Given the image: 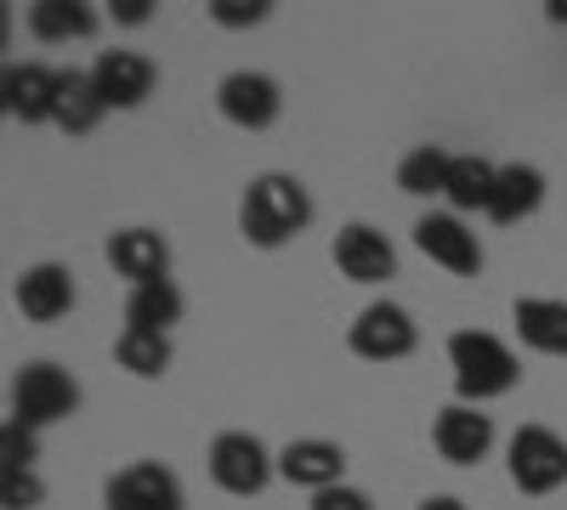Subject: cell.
I'll return each instance as SVG.
<instances>
[{"label":"cell","instance_id":"5","mask_svg":"<svg viewBox=\"0 0 567 510\" xmlns=\"http://www.w3.org/2000/svg\"><path fill=\"white\" fill-rule=\"evenodd\" d=\"M505 471H511L516 493L545 499V493L567 488V443L550 426H516V437L505 443Z\"/></svg>","mask_w":567,"mask_h":510},{"label":"cell","instance_id":"3","mask_svg":"<svg viewBox=\"0 0 567 510\" xmlns=\"http://www.w3.org/2000/svg\"><path fill=\"white\" fill-rule=\"evenodd\" d=\"M80 414V381L69 375L63 363L52 357H34L12 375V420L45 431V426H63Z\"/></svg>","mask_w":567,"mask_h":510},{"label":"cell","instance_id":"15","mask_svg":"<svg viewBox=\"0 0 567 510\" xmlns=\"http://www.w3.org/2000/svg\"><path fill=\"white\" fill-rule=\"evenodd\" d=\"M103 256L120 278H131V290L171 278V239L154 233V227H120V233H109Z\"/></svg>","mask_w":567,"mask_h":510},{"label":"cell","instance_id":"12","mask_svg":"<svg viewBox=\"0 0 567 510\" xmlns=\"http://www.w3.org/2000/svg\"><path fill=\"white\" fill-rule=\"evenodd\" d=\"M278 477L307 493H329L347 482V448L329 437H296L290 448H278Z\"/></svg>","mask_w":567,"mask_h":510},{"label":"cell","instance_id":"25","mask_svg":"<svg viewBox=\"0 0 567 510\" xmlns=\"http://www.w3.org/2000/svg\"><path fill=\"white\" fill-rule=\"evenodd\" d=\"M34 459H40V431L7 414V426H0V471H34Z\"/></svg>","mask_w":567,"mask_h":510},{"label":"cell","instance_id":"18","mask_svg":"<svg viewBox=\"0 0 567 510\" xmlns=\"http://www.w3.org/2000/svg\"><path fill=\"white\" fill-rule=\"evenodd\" d=\"M109 103L97 97V80H91V69H63L58 80V108H52V125L63 136H91L103 125Z\"/></svg>","mask_w":567,"mask_h":510},{"label":"cell","instance_id":"9","mask_svg":"<svg viewBox=\"0 0 567 510\" xmlns=\"http://www.w3.org/2000/svg\"><path fill=\"white\" fill-rule=\"evenodd\" d=\"M414 244H420L425 261L449 267L454 278H477L483 272V244L465 227V216H454V210H425L414 221Z\"/></svg>","mask_w":567,"mask_h":510},{"label":"cell","instance_id":"16","mask_svg":"<svg viewBox=\"0 0 567 510\" xmlns=\"http://www.w3.org/2000/svg\"><path fill=\"white\" fill-rule=\"evenodd\" d=\"M91 80H97V97L109 108H142L159 85V69L142 52H103L97 63H91Z\"/></svg>","mask_w":567,"mask_h":510},{"label":"cell","instance_id":"19","mask_svg":"<svg viewBox=\"0 0 567 510\" xmlns=\"http://www.w3.org/2000/svg\"><path fill=\"white\" fill-rule=\"evenodd\" d=\"M511 323L523 346L545 352V357H567V301H550V295H528L511 306Z\"/></svg>","mask_w":567,"mask_h":510},{"label":"cell","instance_id":"8","mask_svg":"<svg viewBox=\"0 0 567 510\" xmlns=\"http://www.w3.org/2000/svg\"><path fill=\"white\" fill-rule=\"evenodd\" d=\"M216 114L239 131H272L278 114H284V91L272 74L261 69H233L221 85H216Z\"/></svg>","mask_w":567,"mask_h":510},{"label":"cell","instance_id":"17","mask_svg":"<svg viewBox=\"0 0 567 510\" xmlns=\"http://www.w3.org/2000/svg\"><path fill=\"white\" fill-rule=\"evenodd\" d=\"M545 205V170L539 165H499V181H494V205H488V221L499 227H516V221H528L539 216Z\"/></svg>","mask_w":567,"mask_h":510},{"label":"cell","instance_id":"7","mask_svg":"<svg viewBox=\"0 0 567 510\" xmlns=\"http://www.w3.org/2000/svg\"><path fill=\"white\" fill-rule=\"evenodd\" d=\"M103 510H187L182 477L159 459H131L103 482Z\"/></svg>","mask_w":567,"mask_h":510},{"label":"cell","instance_id":"22","mask_svg":"<svg viewBox=\"0 0 567 510\" xmlns=\"http://www.w3.org/2000/svg\"><path fill=\"white\" fill-rule=\"evenodd\" d=\"M187 301L182 290L171 284V278H159V284H136L125 295V330H154V335H171L176 323H182Z\"/></svg>","mask_w":567,"mask_h":510},{"label":"cell","instance_id":"11","mask_svg":"<svg viewBox=\"0 0 567 510\" xmlns=\"http://www.w3.org/2000/svg\"><path fill=\"white\" fill-rule=\"evenodd\" d=\"M432 448H437V459H449V466H483L488 448H494V420L471 403H449L432 420Z\"/></svg>","mask_w":567,"mask_h":510},{"label":"cell","instance_id":"31","mask_svg":"<svg viewBox=\"0 0 567 510\" xmlns=\"http://www.w3.org/2000/svg\"><path fill=\"white\" fill-rule=\"evenodd\" d=\"M545 18H550L556 29H567V0H550V7H545Z\"/></svg>","mask_w":567,"mask_h":510},{"label":"cell","instance_id":"2","mask_svg":"<svg viewBox=\"0 0 567 510\" xmlns=\"http://www.w3.org/2000/svg\"><path fill=\"white\" fill-rule=\"evenodd\" d=\"M449 368H454V397L471 403V408L516 392V381H523L516 352L488 330H454L449 335Z\"/></svg>","mask_w":567,"mask_h":510},{"label":"cell","instance_id":"21","mask_svg":"<svg viewBox=\"0 0 567 510\" xmlns=\"http://www.w3.org/2000/svg\"><path fill=\"white\" fill-rule=\"evenodd\" d=\"M494 181H499V165H488L483 154H454L449 165V181H443V199L454 216H471V210H483L494 205Z\"/></svg>","mask_w":567,"mask_h":510},{"label":"cell","instance_id":"23","mask_svg":"<svg viewBox=\"0 0 567 510\" xmlns=\"http://www.w3.org/2000/svg\"><path fill=\"white\" fill-rule=\"evenodd\" d=\"M171 357H176L171 335H154V330H120V341H114V363L136 381H159Z\"/></svg>","mask_w":567,"mask_h":510},{"label":"cell","instance_id":"28","mask_svg":"<svg viewBox=\"0 0 567 510\" xmlns=\"http://www.w3.org/2000/svg\"><path fill=\"white\" fill-rule=\"evenodd\" d=\"M312 510H374V499L363 488H329V493H312Z\"/></svg>","mask_w":567,"mask_h":510},{"label":"cell","instance_id":"20","mask_svg":"<svg viewBox=\"0 0 567 510\" xmlns=\"http://www.w3.org/2000/svg\"><path fill=\"white\" fill-rule=\"evenodd\" d=\"M97 7L85 0H34L29 7V34L45 40V45H69V40H91L97 34Z\"/></svg>","mask_w":567,"mask_h":510},{"label":"cell","instance_id":"14","mask_svg":"<svg viewBox=\"0 0 567 510\" xmlns=\"http://www.w3.org/2000/svg\"><path fill=\"white\" fill-rule=\"evenodd\" d=\"M58 80L63 69H45V63H7L0 74V108L23 125H52L58 108Z\"/></svg>","mask_w":567,"mask_h":510},{"label":"cell","instance_id":"6","mask_svg":"<svg viewBox=\"0 0 567 510\" xmlns=\"http://www.w3.org/2000/svg\"><path fill=\"white\" fill-rule=\"evenodd\" d=\"M347 346H352V357H363V363H403V357H414V346H420V323H414L409 306H398V301H369V306L352 318Z\"/></svg>","mask_w":567,"mask_h":510},{"label":"cell","instance_id":"27","mask_svg":"<svg viewBox=\"0 0 567 510\" xmlns=\"http://www.w3.org/2000/svg\"><path fill=\"white\" fill-rule=\"evenodd\" d=\"M272 18V0H210V23L221 29H256Z\"/></svg>","mask_w":567,"mask_h":510},{"label":"cell","instance_id":"26","mask_svg":"<svg viewBox=\"0 0 567 510\" xmlns=\"http://www.w3.org/2000/svg\"><path fill=\"white\" fill-rule=\"evenodd\" d=\"M45 482L40 471H0V510H40Z\"/></svg>","mask_w":567,"mask_h":510},{"label":"cell","instance_id":"24","mask_svg":"<svg viewBox=\"0 0 567 510\" xmlns=\"http://www.w3.org/2000/svg\"><path fill=\"white\" fill-rule=\"evenodd\" d=\"M449 165H454V154H449L443 143H420V148H409V154L398 159V188L414 194V199H432V194H443Z\"/></svg>","mask_w":567,"mask_h":510},{"label":"cell","instance_id":"1","mask_svg":"<svg viewBox=\"0 0 567 510\" xmlns=\"http://www.w3.org/2000/svg\"><path fill=\"white\" fill-rule=\"evenodd\" d=\"M312 227V194L307 181L290 170H261L250 176V188L239 199V233L256 250H284L290 239H301Z\"/></svg>","mask_w":567,"mask_h":510},{"label":"cell","instance_id":"4","mask_svg":"<svg viewBox=\"0 0 567 510\" xmlns=\"http://www.w3.org/2000/svg\"><path fill=\"white\" fill-rule=\"evenodd\" d=\"M210 466V482L233 499H256L272 477H278V454L256 437V431H221L205 454Z\"/></svg>","mask_w":567,"mask_h":510},{"label":"cell","instance_id":"29","mask_svg":"<svg viewBox=\"0 0 567 510\" xmlns=\"http://www.w3.org/2000/svg\"><path fill=\"white\" fill-rule=\"evenodd\" d=\"M154 18V0H114V23H125V29H142Z\"/></svg>","mask_w":567,"mask_h":510},{"label":"cell","instance_id":"13","mask_svg":"<svg viewBox=\"0 0 567 510\" xmlns=\"http://www.w3.org/2000/svg\"><path fill=\"white\" fill-rule=\"evenodd\" d=\"M74 272L63 267V261H34V267H23L18 272V284H12V301H18V312L29 318V323H58V318H69L74 312Z\"/></svg>","mask_w":567,"mask_h":510},{"label":"cell","instance_id":"10","mask_svg":"<svg viewBox=\"0 0 567 510\" xmlns=\"http://www.w3.org/2000/svg\"><path fill=\"white\" fill-rule=\"evenodd\" d=\"M329 261H336L341 278H352V284H386V278H398L392 239L369 221H347L336 233V244H329Z\"/></svg>","mask_w":567,"mask_h":510},{"label":"cell","instance_id":"30","mask_svg":"<svg viewBox=\"0 0 567 510\" xmlns=\"http://www.w3.org/2000/svg\"><path fill=\"white\" fill-rule=\"evenodd\" d=\"M414 510H465V499H454V493H432V499H420Z\"/></svg>","mask_w":567,"mask_h":510}]
</instances>
